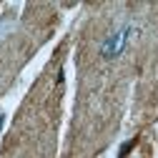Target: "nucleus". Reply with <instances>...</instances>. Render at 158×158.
<instances>
[{
  "mask_svg": "<svg viewBox=\"0 0 158 158\" xmlns=\"http://www.w3.org/2000/svg\"><path fill=\"white\" fill-rule=\"evenodd\" d=\"M131 33H133V28L131 25H126V28H121V30H115L113 35H108L106 40H103V45H101V55L103 58H118L123 53V48L128 45V38H131Z\"/></svg>",
  "mask_w": 158,
  "mask_h": 158,
  "instance_id": "nucleus-1",
  "label": "nucleus"
}]
</instances>
